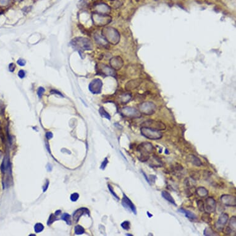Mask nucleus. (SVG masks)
<instances>
[{
  "mask_svg": "<svg viewBox=\"0 0 236 236\" xmlns=\"http://www.w3.org/2000/svg\"><path fill=\"white\" fill-rule=\"evenodd\" d=\"M102 34L105 39L113 45H116L119 42L120 35L119 32L113 27H109L103 28Z\"/></svg>",
  "mask_w": 236,
  "mask_h": 236,
  "instance_id": "nucleus-1",
  "label": "nucleus"
},
{
  "mask_svg": "<svg viewBox=\"0 0 236 236\" xmlns=\"http://www.w3.org/2000/svg\"><path fill=\"white\" fill-rule=\"evenodd\" d=\"M140 132L142 136L150 140H159L163 136L160 131L146 127H142Z\"/></svg>",
  "mask_w": 236,
  "mask_h": 236,
  "instance_id": "nucleus-2",
  "label": "nucleus"
},
{
  "mask_svg": "<svg viewBox=\"0 0 236 236\" xmlns=\"http://www.w3.org/2000/svg\"><path fill=\"white\" fill-rule=\"evenodd\" d=\"M72 45L75 48L82 50H90L92 49V43L87 38L79 37L73 39Z\"/></svg>",
  "mask_w": 236,
  "mask_h": 236,
  "instance_id": "nucleus-3",
  "label": "nucleus"
},
{
  "mask_svg": "<svg viewBox=\"0 0 236 236\" xmlns=\"http://www.w3.org/2000/svg\"><path fill=\"white\" fill-rule=\"evenodd\" d=\"M156 106L151 101H145L139 105V109L140 113L145 115H152L156 111Z\"/></svg>",
  "mask_w": 236,
  "mask_h": 236,
  "instance_id": "nucleus-4",
  "label": "nucleus"
},
{
  "mask_svg": "<svg viewBox=\"0 0 236 236\" xmlns=\"http://www.w3.org/2000/svg\"><path fill=\"white\" fill-rule=\"evenodd\" d=\"M93 19L96 26H102L108 24L111 21V18L107 14H93Z\"/></svg>",
  "mask_w": 236,
  "mask_h": 236,
  "instance_id": "nucleus-5",
  "label": "nucleus"
},
{
  "mask_svg": "<svg viewBox=\"0 0 236 236\" xmlns=\"http://www.w3.org/2000/svg\"><path fill=\"white\" fill-rule=\"evenodd\" d=\"M142 127H146L153 129L158 130V131H163L165 130L166 127L164 123H163L161 121L149 119L145 121L142 124Z\"/></svg>",
  "mask_w": 236,
  "mask_h": 236,
  "instance_id": "nucleus-6",
  "label": "nucleus"
},
{
  "mask_svg": "<svg viewBox=\"0 0 236 236\" xmlns=\"http://www.w3.org/2000/svg\"><path fill=\"white\" fill-rule=\"evenodd\" d=\"M137 151L140 152L141 155H148L154 151V147L150 142H143L137 147Z\"/></svg>",
  "mask_w": 236,
  "mask_h": 236,
  "instance_id": "nucleus-7",
  "label": "nucleus"
},
{
  "mask_svg": "<svg viewBox=\"0 0 236 236\" xmlns=\"http://www.w3.org/2000/svg\"><path fill=\"white\" fill-rule=\"evenodd\" d=\"M121 113L124 116L126 117L134 118H138L141 117V113L139 110L130 107H126L123 108L122 109Z\"/></svg>",
  "mask_w": 236,
  "mask_h": 236,
  "instance_id": "nucleus-8",
  "label": "nucleus"
},
{
  "mask_svg": "<svg viewBox=\"0 0 236 236\" xmlns=\"http://www.w3.org/2000/svg\"><path fill=\"white\" fill-rule=\"evenodd\" d=\"M102 86L103 83L101 82V80L98 79H96L93 80L90 84H89L88 88L93 94H98L101 91Z\"/></svg>",
  "mask_w": 236,
  "mask_h": 236,
  "instance_id": "nucleus-9",
  "label": "nucleus"
},
{
  "mask_svg": "<svg viewBox=\"0 0 236 236\" xmlns=\"http://www.w3.org/2000/svg\"><path fill=\"white\" fill-rule=\"evenodd\" d=\"M204 207L206 212L209 213H213L216 208V202L213 197H208L205 200Z\"/></svg>",
  "mask_w": 236,
  "mask_h": 236,
  "instance_id": "nucleus-10",
  "label": "nucleus"
},
{
  "mask_svg": "<svg viewBox=\"0 0 236 236\" xmlns=\"http://www.w3.org/2000/svg\"><path fill=\"white\" fill-rule=\"evenodd\" d=\"M122 205L125 208L132 211L135 214H137V209L136 206L125 194L123 195V198L122 199Z\"/></svg>",
  "mask_w": 236,
  "mask_h": 236,
  "instance_id": "nucleus-11",
  "label": "nucleus"
},
{
  "mask_svg": "<svg viewBox=\"0 0 236 236\" xmlns=\"http://www.w3.org/2000/svg\"><path fill=\"white\" fill-rule=\"evenodd\" d=\"M221 200L224 205L227 206H235L236 198L233 195L224 194L221 197Z\"/></svg>",
  "mask_w": 236,
  "mask_h": 236,
  "instance_id": "nucleus-12",
  "label": "nucleus"
},
{
  "mask_svg": "<svg viewBox=\"0 0 236 236\" xmlns=\"http://www.w3.org/2000/svg\"><path fill=\"white\" fill-rule=\"evenodd\" d=\"M229 219V215L227 213H222L220 216L219 217V219L216 223L215 224L216 228L218 229L219 231H223L224 227L226 225L227 221Z\"/></svg>",
  "mask_w": 236,
  "mask_h": 236,
  "instance_id": "nucleus-13",
  "label": "nucleus"
},
{
  "mask_svg": "<svg viewBox=\"0 0 236 236\" xmlns=\"http://www.w3.org/2000/svg\"><path fill=\"white\" fill-rule=\"evenodd\" d=\"M110 64L114 69L119 70L124 65V61L120 57L116 56L110 60Z\"/></svg>",
  "mask_w": 236,
  "mask_h": 236,
  "instance_id": "nucleus-14",
  "label": "nucleus"
},
{
  "mask_svg": "<svg viewBox=\"0 0 236 236\" xmlns=\"http://www.w3.org/2000/svg\"><path fill=\"white\" fill-rule=\"evenodd\" d=\"M85 214H90V211H89L86 208H81L80 209L76 210L74 212V214H73V220H74V223H77V222H78L80 218Z\"/></svg>",
  "mask_w": 236,
  "mask_h": 236,
  "instance_id": "nucleus-15",
  "label": "nucleus"
},
{
  "mask_svg": "<svg viewBox=\"0 0 236 236\" xmlns=\"http://www.w3.org/2000/svg\"><path fill=\"white\" fill-rule=\"evenodd\" d=\"M141 83H142V80L139 79L130 80L125 84L126 90H133V89H135L137 87H139Z\"/></svg>",
  "mask_w": 236,
  "mask_h": 236,
  "instance_id": "nucleus-16",
  "label": "nucleus"
},
{
  "mask_svg": "<svg viewBox=\"0 0 236 236\" xmlns=\"http://www.w3.org/2000/svg\"><path fill=\"white\" fill-rule=\"evenodd\" d=\"M95 9L98 14H107L110 11V7L105 4H100V5L96 6Z\"/></svg>",
  "mask_w": 236,
  "mask_h": 236,
  "instance_id": "nucleus-17",
  "label": "nucleus"
},
{
  "mask_svg": "<svg viewBox=\"0 0 236 236\" xmlns=\"http://www.w3.org/2000/svg\"><path fill=\"white\" fill-rule=\"evenodd\" d=\"M161 196L163 197L166 200H167L170 203H171V204L174 205V206H176V203L174 200V199L172 197V195H171L168 192H167V191H165V190L162 191Z\"/></svg>",
  "mask_w": 236,
  "mask_h": 236,
  "instance_id": "nucleus-18",
  "label": "nucleus"
},
{
  "mask_svg": "<svg viewBox=\"0 0 236 236\" xmlns=\"http://www.w3.org/2000/svg\"><path fill=\"white\" fill-rule=\"evenodd\" d=\"M177 211L179 213L185 214V216L187 218H189V219H197V216L195 215L194 213H192V211H190L189 210H185L184 208H181L179 209Z\"/></svg>",
  "mask_w": 236,
  "mask_h": 236,
  "instance_id": "nucleus-19",
  "label": "nucleus"
},
{
  "mask_svg": "<svg viewBox=\"0 0 236 236\" xmlns=\"http://www.w3.org/2000/svg\"><path fill=\"white\" fill-rule=\"evenodd\" d=\"M188 160L191 163L197 166H200L202 165V162L199 158L194 154H190L188 156Z\"/></svg>",
  "mask_w": 236,
  "mask_h": 236,
  "instance_id": "nucleus-20",
  "label": "nucleus"
},
{
  "mask_svg": "<svg viewBox=\"0 0 236 236\" xmlns=\"http://www.w3.org/2000/svg\"><path fill=\"white\" fill-rule=\"evenodd\" d=\"M101 71H102L103 74H105L107 76H113L115 74L113 69L103 64L101 66Z\"/></svg>",
  "mask_w": 236,
  "mask_h": 236,
  "instance_id": "nucleus-21",
  "label": "nucleus"
},
{
  "mask_svg": "<svg viewBox=\"0 0 236 236\" xmlns=\"http://www.w3.org/2000/svg\"><path fill=\"white\" fill-rule=\"evenodd\" d=\"M196 193L201 198H203L206 197L208 194V191L206 188L203 187H200L197 188L196 190Z\"/></svg>",
  "mask_w": 236,
  "mask_h": 236,
  "instance_id": "nucleus-22",
  "label": "nucleus"
},
{
  "mask_svg": "<svg viewBox=\"0 0 236 236\" xmlns=\"http://www.w3.org/2000/svg\"><path fill=\"white\" fill-rule=\"evenodd\" d=\"M228 227H229V229L232 231V232H234L235 233L236 231V217L235 216H232L230 219L229 222V225Z\"/></svg>",
  "mask_w": 236,
  "mask_h": 236,
  "instance_id": "nucleus-23",
  "label": "nucleus"
},
{
  "mask_svg": "<svg viewBox=\"0 0 236 236\" xmlns=\"http://www.w3.org/2000/svg\"><path fill=\"white\" fill-rule=\"evenodd\" d=\"M202 220L206 223H211L212 219H211V218L210 216V214L209 213L205 212V213H203V214L202 215Z\"/></svg>",
  "mask_w": 236,
  "mask_h": 236,
  "instance_id": "nucleus-24",
  "label": "nucleus"
},
{
  "mask_svg": "<svg viewBox=\"0 0 236 236\" xmlns=\"http://www.w3.org/2000/svg\"><path fill=\"white\" fill-rule=\"evenodd\" d=\"M99 113H100L101 116L102 117H103L105 118H107V119H109V120L111 119V116L109 115V113L108 112L106 111V110H105L103 107H101L100 108Z\"/></svg>",
  "mask_w": 236,
  "mask_h": 236,
  "instance_id": "nucleus-25",
  "label": "nucleus"
},
{
  "mask_svg": "<svg viewBox=\"0 0 236 236\" xmlns=\"http://www.w3.org/2000/svg\"><path fill=\"white\" fill-rule=\"evenodd\" d=\"M61 219L63 220H64L66 222L67 225H71V216L67 214V213H64L61 216Z\"/></svg>",
  "mask_w": 236,
  "mask_h": 236,
  "instance_id": "nucleus-26",
  "label": "nucleus"
},
{
  "mask_svg": "<svg viewBox=\"0 0 236 236\" xmlns=\"http://www.w3.org/2000/svg\"><path fill=\"white\" fill-rule=\"evenodd\" d=\"M44 226L41 223H36L34 226V230L36 233H39L43 230Z\"/></svg>",
  "mask_w": 236,
  "mask_h": 236,
  "instance_id": "nucleus-27",
  "label": "nucleus"
},
{
  "mask_svg": "<svg viewBox=\"0 0 236 236\" xmlns=\"http://www.w3.org/2000/svg\"><path fill=\"white\" fill-rule=\"evenodd\" d=\"M85 233V230L83 228L82 226H81L80 225H78L76 226L75 227V233L77 235H80L82 234Z\"/></svg>",
  "mask_w": 236,
  "mask_h": 236,
  "instance_id": "nucleus-28",
  "label": "nucleus"
},
{
  "mask_svg": "<svg viewBox=\"0 0 236 236\" xmlns=\"http://www.w3.org/2000/svg\"><path fill=\"white\" fill-rule=\"evenodd\" d=\"M204 235H217L216 234L213 230L210 228V227H206V228L204 230Z\"/></svg>",
  "mask_w": 236,
  "mask_h": 236,
  "instance_id": "nucleus-29",
  "label": "nucleus"
},
{
  "mask_svg": "<svg viewBox=\"0 0 236 236\" xmlns=\"http://www.w3.org/2000/svg\"><path fill=\"white\" fill-rule=\"evenodd\" d=\"M197 204L198 208L199 209L200 211L203 212V211H205V207H204V202L202 201V200H198L197 202Z\"/></svg>",
  "mask_w": 236,
  "mask_h": 236,
  "instance_id": "nucleus-30",
  "label": "nucleus"
},
{
  "mask_svg": "<svg viewBox=\"0 0 236 236\" xmlns=\"http://www.w3.org/2000/svg\"><path fill=\"white\" fill-rule=\"evenodd\" d=\"M185 184L187 187H192L194 185V184H195V183L194 182V179H193L192 178H187L185 181Z\"/></svg>",
  "mask_w": 236,
  "mask_h": 236,
  "instance_id": "nucleus-31",
  "label": "nucleus"
},
{
  "mask_svg": "<svg viewBox=\"0 0 236 236\" xmlns=\"http://www.w3.org/2000/svg\"><path fill=\"white\" fill-rule=\"evenodd\" d=\"M131 98V95H127V94H125L124 95H123V96L121 97V100H122V102L123 103H127L128 101L130 100Z\"/></svg>",
  "mask_w": 236,
  "mask_h": 236,
  "instance_id": "nucleus-32",
  "label": "nucleus"
},
{
  "mask_svg": "<svg viewBox=\"0 0 236 236\" xmlns=\"http://www.w3.org/2000/svg\"><path fill=\"white\" fill-rule=\"evenodd\" d=\"M130 222L129 221H125L121 223V227L125 230H129L130 229Z\"/></svg>",
  "mask_w": 236,
  "mask_h": 236,
  "instance_id": "nucleus-33",
  "label": "nucleus"
},
{
  "mask_svg": "<svg viewBox=\"0 0 236 236\" xmlns=\"http://www.w3.org/2000/svg\"><path fill=\"white\" fill-rule=\"evenodd\" d=\"M108 189H109V192H110L111 194L113 195L114 197L116 198L117 200H119V198L118 197L117 195L116 194V193L115 192V191L113 190V187H112L110 184H108Z\"/></svg>",
  "mask_w": 236,
  "mask_h": 236,
  "instance_id": "nucleus-34",
  "label": "nucleus"
},
{
  "mask_svg": "<svg viewBox=\"0 0 236 236\" xmlns=\"http://www.w3.org/2000/svg\"><path fill=\"white\" fill-rule=\"evenodd\" d=\"M56 217H55V214H51V215H50V218H49V219H48V226H50V225H51V224L53 223L55 221H56Z\"/></svg>",
  "mask_w": 236,
  "mask_h": 236,
  "instance_id": "nucleus-35",
  "label": "nucleus"
},
{
  "mask_svg": "<svg viewBox=\"0 0 236 236\" xmlns=\"http://www.w3.org/2000/svg\"><path fill=\"white\" fill-rule=\"evenodd\" d=\"M79 197V195L77 194V193H74L72 194L71 195V200L72 202H76L77 200H78V198Z\"/></svg>",
  "mask_w": 236,
  "mask_h": 236,
  "instance_id": "nucleus-36",
  "label": "nucleus"
},
{
  "mask_svg": "<svg viewBox=\"0 0 236 236\" xmlns=\"http://www.w3.org/2000/svg\"><path fill=\"white\" fill-rule=\"evenodd\" d=\"M45 89H44V88H43V87H39L38 88V91H37V94H38V97L40 98H42V95H43V93L45 92Z\"/></svg>",
  "mask_w": 236,
  "mask_h": 236,
  "instance_id": "nucleus-37",
  "label": "nucleus"
},
{
  "mask_svg": "<svg viewBox=\"0 0 236 236\" xmlns=\"http://www.w3.org/2000/svg\"><path fill=\"white\" fill-rule=\"evenodd\" d=\"M10 3V0H0V5L3 6H7Z\"/></svg>",
  "mask_w": 236,
  "mask_h": 236,
  "instance_id": "nucleus-38",
  "label": "nucleus"
},
{
  "mask_svg": "<svg viewBox=\"0 0 236 236\" xmlns=\"http://www.w3.org/2000/svg\"><path fill=\"white\" fill-rule=\"evenodd\" d=\"M108 163V160L107 159V158H106L105 159V160L103 161L102 164H101V167H100L101 169H104L106 168V166H107Z\"/></svg>",
  "mask_w": 236,
  "mask_h": 236,
  "instance_id": "nucleus-39",
  "label": "nucleus"
},
{
  "mask_svg": "<svg viewBox=\"0 0 236 236\" xmlns=\"http://www.w3.org/2000/svg\"><path fill=\"white\" fill-rule=\"evenodd\" d=\"M17 63L19 65V66H25V65H26V61L24 60V59H19L18 61H17Z\"/></svg>",
  "mask_w": 236,
  "mask_h": 236,
  "instance_id": "nucleus-40",
  "label": "nucleus"
},
{
  "mask_svg": "<svg viewBox=\"0 0 236 236\" xmlns=\"http://www.w3.org/2000/svg\"><path fill=\"white\" fill-rule=\"evenodd\" d=\"M18 76L21 79H23L24 77L26 76V72H24L23 70H21L19 71L18 72Z\"/></svg>",
  "mask_w": 236,
  "mask_h": 236,
  "instance_id": "nucleus-41",
  "label": "nucleus"
},
{
  "mask_svg": "<svg viewBox=\"0 0 236 236\" xmlns=\"http://www.w3.org/2000/svg\"><path fill=\"white\" fill-rule=\"evenodd\" d=\"M50 93L51 94H56V95H60V96H63V95L61 94V92H59V91H58V90H51V92H50Z\"/></svg>",
  "mask_w": 236,
  "mask_h": 236,
  "instance_id": "nucleus-42",
  "label": "nucleus"
},
{
  "mask_svg": "<svg viewBox=\"0 0 236 236\" xmlns=\"http://www.w3.org/2000/svg\"><path fill=\"white\" fill-rule=\"evenodd\" d=\"M15 68H16V66H15V64H14V63H11V64H9V71H10L11 72H13V71H14V69H15Z\"/></svg>",
  "mask_w": 236,
  "mask_h": 236,
  "instance_id": "nucleus-43",
  "label": "nucleus"
},
{
  "mask_svg": "<svg viewBox=\"0 0 236 236\" xmlns=\"http://www.w3.org/2000/svg\"><path fill=\"white\" fill-rule=\"evenodd\" d=\"M53 134L51 133V132H47V134H46V137L47 138V139H52V137H53Z\"/></svg>",
  "mask_w": 236,
  "mask_h": 236,
  "instance_id": "nucleus-44",
  "label": "nucleus"
},
{
  "mask_svg": "<svg viewBox=\"0 0 236 236\" xmlns=\"http://www.w3.org/2000/svg\"><path fill=\"white\" fill-rule=\"evenodd\" d=\"M48 185H49V181H47V184L44 186V188H43V192H45V191L47 190L48 187Z\"/></svg>",
  "mask_w": 236,
  "mask_h": 236,
  "instance_id": "nucleus-45",
  "label": "nucleus"
},
{
  "mask_svg": "<svg viewBox=\"0 0 236 236\" xmlns=\"http://www.w3.org/2000/svg\"><path fill=\"white\" fill-rule=\"evenodd\" d=\"M142 174H143V175H144V177H145V179H146V181H147V182H148L149 183V184H150V181H149V179H148V177H147V176H146V175L145 174V173L144 172H143V171H142Z\"/></svg>",
  "mask_w": 236,
  "mask_h": 236,
  "instance_id": "nucleus-46",
  "label": "nucleus"
},
{
  "mask_svg": "<svg viewBox=\"0 0 236 236\" xmlns=\"http://www.w3.org/2000/svg\"><path fill=\"white\" fill-rule=\"evenodd\" d=\"M61 210H58V211H56L55 214L56 216H58V215L61 213Z\"/></svg>",
  "mask_w": 236,
  "mask_h": 236,
  "instance_id": "nucleus-47",
  "label": "nucleus"
},
{
  "mask_svg": "<svg viewBox=\"0 0 236 236\" xmlns=\"http://www.w3.org/2000/svg\"><path fill=\"white\" fill-rule=\"evenodd\" d=\"M147 214H148V216H149L150 218H151V217H152V216H153L152 214H150V213L148 212H148H147Z\"/></svg>",
  "mask_w": 236,
  "mask_h": 236,
  "instance_id": "nucleus-48",
  "label": "nucleus"
},
{
  "mask_svg": "<svg viewBox=\"0 0 236 236\" xmlns=\"http://www.w3.org/2000/svg\"><path fill=\"white\" fill-rule=\"evenodd\" d=\"M126 235H129V236H132V235H133L132 234H127Z\"/></svg>",
  "mask_w": 236,
  "mask_h": 236,
  "instance_id": "nucleus-49",
  "label": "nucleus"
},
{
  "mask_svg": "<svg viewBox=\"0 0 236 236\" xmlns=\"http://www.w3.org/2000/svg\"><path fill=\"white\" fill-rule=\"evenodd\" d=\"M14 1H21L22 0H14Z\"/></svg>",
  "mask_w": 236,
  "mask_h": 236,
  "instance_id": "nucleus-50",
  "label": "nucleus"
},
{
  "mask_svg": "<svg viewBox=\"0 0 236 236\" xmlns=\"http://www.w3.org/2000/svg\"><path fill=\"white\" fill-rule=\"evenodd\" d=\"M1 152H0V158H1Z\"/></svg>",
  "mask_w": 236,
  "mask_h": 236,
  "instance_id": "nucleus-51",
  "label": "nucleus"
},
{
  "mask_svg": "<svg viewBox=\"0 0 236 236\" xmlns=\"http://www.w3.org/2000/svg\"><path fill=\"white\" fill-rule=\"evenodd\" d=\"M154 1H158V0H154Z\"/></svg>",
  "mask_w": 236,
  "mask_h": 236,
  "instance_id": "nucleus-52",
  "label": "nucleus"
}]
</instances>
